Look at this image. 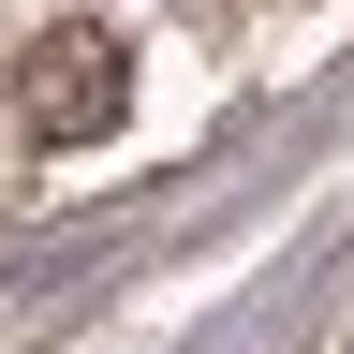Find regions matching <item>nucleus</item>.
<instances>
[{
	"mask_svg": "<svg viewBox=\"0 0 354 354\" xmlns=\"http://www.w3.org/2000/svg\"><path fill=\"white\" fill-rule=\"evenodd\" d=\"M15 88H30V133H44V148H104V133L133 118V44L74 15V30H44V44H30V74H15Z\"/></svg>",
	"mask_w": 354,
	"mask_h": 354,
	"instance_id": "obj_1",
	"label": "nucleus"
}]
</instances>
